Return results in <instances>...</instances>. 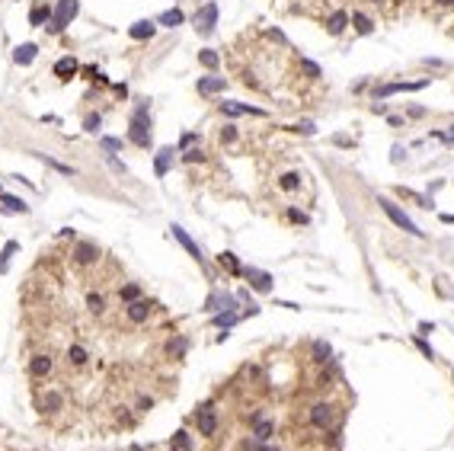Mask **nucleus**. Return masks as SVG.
<instances>
[{
  "mask_svg": "<svg viewBox=\"0 0 454 451\" xmlns=\"http://www.w3.org/2000/svg\"><path fill=\"white\" fill-rule=\"evenodd\" d=\"M128 141L135 147H147L154 144V135H151V102H138L135 112H132V122H128Z\"/></svg>",
  "mask_w": 454,
  "mask_h": 451,
  "instance_id": "obj_1",
  "label": "nucleus"
},
{
  "mask_svg": "<svg viewBox=\"0 0 454 451\" xmlns=\"http://www.w3.org/2000/svg\"><path fill=\"white\" fill-rule=\"evenodd\" d=\"M429 83H432V77H422V80H397V83H374L371 99L381 102V99L394 96V93H416V90H425Z\"/></svg>",
  "mask_w": 454,
  "mask_h": 451,
  "instance_id": "obj_2",
  "label": "nucleus"
},
{
  "mask_svg": "<svg viewBox=\"0 0 454 451\" xmlns=\"http://www.w3.org/2000/svg\"><path fill=\"white\" fill-rule=\"evenodd\" d=\"M378 205H381V211L384 214H387V218L390 221H394L397 224V228L400 231H406V234H413V237H422V231H419L416 228V224H413V218H409V214L403 211V208H400L397 202H390V198L387 195H378Z\"/></svg>",
  "mask_w": 454,
  "mask_h": 451,
  "instance_id": "obj_3",
  "label": "nucleus"
},
{
  "mask_svg": "<svg viewBox=\"0 0 454 451\" xmlns=\"http://www.w3.org/2000/svg\"><path fill=\"white\" fill-rule=\"evenodd\" d=\"M192 26H195L198 36H211L214 26H217V4H214V0H208V4L198 7L195 16H192Z\"/></svg>",
  "mask_w": 454,
  "mask_h": 451,
  "instance_id": "obj_4",
  "label": "nucleus"
},
{
  "mask_svg": "<svg viewBox=\"0 0 454 451\" xmlns=\"http://www.w3.org/2000/svg\"><path fill=\"white\" fill-rule=\"evenodd\" d=\"M77 10H80L77 0H58V10H55V16H51V23H48V32H64V26H71Z\"/></svg>",
  "mask_w": 454,
  "mask_h": 451,
  "instance_id": "obj_5",
  "label": "nucleus"
},
{
  "mask_svg": "<svg viewBox=\"0 0 454 451\" xmlns=\"http://www.w3.org/2000/svg\"><path fill=\"white\" fill-rule=\"evenodd\" d=\"M323 29H326V36H333V39H339L343 32L349 29V10H343V7H336V10H329L326 16H323Z\"/></svg>",
  "mask_w": 454,
  "mask_h": 451,
  "instance_id": "obj_6",
  "label": "nucleus"
},
{
  "mask_svg": "<svg viewBox=\"0 0 454 451\" xmlns=\"http://www.w3.org/2000/svg\"><path fill=\"white\" fill-rule=\"evenodd\" d=\"M217 112H221V116H227V119H240V116H266L263 109L250 106V102H237V99H224V102H217Z\"/></svg>",
  "mask_w": 454,
  "mask_h": 451,
  "instance_id": "obj_7",
  "label": "nucleus"
},
{
  "mask_svg": "<svg viewBox=\"0 0 454 451\" xmlns=\"http://www.w3.org/2000/svg\"><path fill=\"white\" fill-rule=\"evenodd\" d=\"M195 90H198V96H214V93H224V90H227V77H217V74L198 77V80H195Z\"/></svg>",
  "mask_w": 454,
  "mask_h": 451,
  "instance_id": "obj_8",
  "label": "nucleus"
},
{
  "mask_svg": "<svg viewBox=\"0 0 454 451\" xmlns=\"http://www.w3.org/2000/svg\"><path fill=\"white\" fill-rule=\"evenodd\" d=\"M195 422H198V432L202 435H214L217 432V416H214V406L211 403H202L195 413Z\"/></svg>",
  "mask_w": 454,
  "mask_h": 451,
  "instance_id": "obj_9",
  "label": "nucleus"
},
{
  "mask_svg": "<svg viewBox=\"0 0 454 451\" xmlns=\"http://www.w3.org/2000/svg\"><path fill=\"white\" fill-rule=\"evenodd\" d=\"M349 26H352L355 36H371V32L378 29V23H374L365 10H352V13H349Z\"/></svg>",
  "mask_w": 454,
  "mask_h": 451,
  "instance_id": "obj_10",
  "label": "nucleus"
},
{
  "mask_svg": "<svg viewBox=\"0 0 454 451\" xmlns=\"http://www.w3.org/2000/svg\"><path fill=\"white\" fill-rule=\"evenodd\" d=\"M333 419H336V406L333 403H317L310 410V422L317 429H329V426H333Z\"/></svg>",
  "mask_w": 454,
  "mask_h": 451,
  "instance_id": "obj_11",
  "label": "nucleus"
},
{
  "mask_svg": "<svg viewBox=\"0 0 454 451\" xmlns=\"http://www.w3.org/2000/svg\"><path fill=\"white\" fill-rule=\"evenodd\" d=\"M243 275H247L250 288H256V291H263V294L272 291V282H275V279H272L269 272H263V269H253V266H250V269H243Z\"/></svg>",
  "mask_w": 454,
  "mask_h": 451,
  "instance_id": "obj_12",
  "label": "nucleus"
},
{
  "mask_svg": "<svg viewBox=\"0 0 454 451\" xmlns=\"http://www.w3.org/2000/svg\"><path fill=\"white\" fill-rule=\"evenodd\" d=\"M96 259H99V247L90 244V240H80V244L74 247V263L77 266H90Z\"/></svg>",
  "mask_w": 454,
  "mask_h": 451,
  "instance_id": "obj_13",
  "label": "nucleus"
},
{
  "mask_svg": "<svg viewBox=\"0 0 454 451\" xmlns=\"http://www.w3.org/2000/svg\"><path fill=\"white\" fill-rule=\"evenodd\" d=\"M176 154H179L176 147H160V151H157V157H154V173L157 176H167L173 160H176Z\"/></svg>",
  "mask_w": 454,
  "mask_h": 451,
  "instance_id": "obj_14",
  "label": "nucleus"
},
{
  "mask_svg": "<svg viewBox=\"0 0 454 451\" xmlns=\"http://www.w3.org/2000/svg\"><path fill=\"white\" fill-rule=\"evenodd\" d=\"M128 36H132L135 42H147L157 36V23L154 20H138L135 26H128Z\"/></svg>",
  "mask_w": 454,
  "mask_h": 451,
  "instance_id": "obj_15",
  "label": "nucleus"
},
{
  "mask_svg": "<svg viewBox=\"0 0 454 451\" xmlns=\"http://www.w3.org/2000/svg\"><path fill=\"white\" fill-rule=\"evenodd\" d=\"M125 317L132 320V323H144V320L151 317V304H147L144 298H138V301H132V304L125 307Z\"/></svg>",
  "mask_w": 454,
  "mask_h": 451,
  "instance_id": "obj_16",
  "label": "nucleus"
},
{
  "mask_svg": "<svg viewBox=\"0 0 454 451\" xmlns=\"http://www.w3.org/2000/svg\"><path fill=\"white\" fill-rule=\"evenodd\" d=\"M51 7L45 4V0H36V4H32V10H29V23L32 26H48L51 23Z\"/></svg>",
  "mask_w": 454,
  "mask_h": 451,
  "instance_id": "obj_17",
  "label": "nucleus"
},
{
  "mask_svg": "<svg viewBox=\"0 0 454 451\" xmlns=\"http://www.w3.org/2000/svg\"><path fill=\"white\" fill-rule=\"evenodd\" d=\"M170 231H173V237H176V240H179V244H182V247H186V250H189V253H192V259H198V263H205V256H202V250H198V247H195V240H192V237H189V234H186V231H182V228H179V224H173V228H170Z\"/></svg>",
  "mask_w": 454,
  "mask_h": 451,
  "instance_id": "obj_18",
  "label": "nucleus"
},
{
  "mask_svg": "<svg viewBox=\"0 0 454 451\" xmlns=\"http://www.w3.org/2000/svg\"><path fill=\"white\" fill-rule=\"evenodd\" d=\"M48 371H51V355H48V352L32 355V362H29V375H32V378H45Z\"/></svg>",
  "mask_w": 454,
  "mask_h": 451,
  "instance_id": "obj_19",
  "label": "nucleus"
},
{
  "mask_svg": "<svg viewBox=\"0 0 454 451\" xmlns=\"http://www.w3.org/2000/svg\"><path fill=\"white\" fill-rule=\"evenodd\" d=\"M36 55H39V45H36V42H23V45L13 51V61L26 67V64H32V61H36Z\"/></svg>",
  "mask_w": 454,
  "mask_h": 451,
  "instance_id": "obj_20",
  "label": "nucleus"
},
{
  "mask_svg": "<svg viewBox=\"0 0 454 451\" xmlns=\"http://www.w3.org/2000/svg\"><path fill=\"white\" fill-rule=\"evenodd\" d=\"M77 58H71V55H64V58H58V64H55V77H61V80H67V77H74L77 74Z\"/></svg>",
  "mask_w": 454,
  "mask_h": 451,
  "instance_id": "obj_21",
  "label": "nucleus"
},
{
  "mask_svg": "<svg viewBox=\"0 0 454 451\" xmlns=\"http://www.w3.org/2000/svg\"><path fill=\"white\" fill-rule=\"evenodd\" d=\"M301 173L298 170H291V173H282V176H278V189H285V192H298L301 189Z\"/></svg>",
  "mask_w": 454,
  "mask_h": 451,
  "instance_id": "obj_22",
  "label": "nucleus"
},
{
  "mask_svg": "<svg viewBox=\"0 0 454 451\" xmlns=\"http://www.w3.org/2000/svg\"><path fill=\"white\" fill-rule=\"evenodd\" d=\"M157 23H160V26H170V29H173V26H182V23H186V13H182L179 7H173V10H163L160 16H157Z\"/></svg>",
  "mask_w": 454,
  "mask_h": 451,
  "instance_id": "obj_23",
  "label": "nucleus"
},
{
  "mask_svg": "<svg viewBox=\"0 0 454 451\" xmlns=\"http://www.w3.org/2000/svg\"><path fill=\"white\" fill-rule=\"evenodd\" d=\"M0 202H4V211H10V214H26L29 211V205H26L23 198H16V195H0Z\"/></svg>",
  "mask_w": 454,
  "mask_h": 451,
  "instance_id": "obj_24",
  "label": "nucleus"
},
{
  "mask_svg": "<svg viewBox=\"0 0 454 451\" xmlns=\"http://www.w3.org/2000/svg\"><path fill=\"white\" fill-rule=\"evenodd\" d=\"M198 64L208 67V71H217V64H221V55H217L214 48H202V51H198Z\"/></svg>",
  "mask_w": 454,
  "mask_h": 451,
  "instance_id": "obj_25",
  "label": "nucleus"
},
{
  "mask_svg": "<svg viewBox=\"0 0 454 451\" xmlns=\"http://www.w3.org/2000/svg\"><path fill=\"white\" fill-rule=\"evenodd\" d=\"M217 266H221V269H227L231 275H240V272H243V269H240V259L234 256V253H227V250H224L221 256H217Z\"/></svg>",
  "mask_w": 454,
  "mask_h": 451,
  "instance_id": "obj_26",
  "label": "nucleus"
},
{
  "mask_svg": "<svg viewBox=\"0 0 454 451\" xmlns=\"http://www.w3.org/2000/svg\"><path fill=\"white\" fill-rule=\"evenodd\" d=\"M397 195L400 198H406V202H413V205H419V208H432V202L425 195H419V192H413V189H403V186H397Z\"/></svg>",
  "mask_w": 454,
  "mask_h": 451,
  "instance_id": "obj_27",
  "label": "nucleus"
},
{
  "mask_svg": "<svg viewBox=\"0 0 454 451\" xmlns=\"http://www.w3.org/2000/svg\"><path fill=\"white\" fill-rule=\"evenodd\" d=\"M298 71H301V74H307V80H320V77H323L320 64H313L310 58H298Z\"/></svg>",
  "mask_w": 454,
  "mask_h": 451,
  "instance_id": "obj_28",
  "label": "nucleus"
},
{
  "mask_svg": "<svg viewBox=\"0 0 454 451\" xmlns=\"http://www.w3.org/2000/svg\"><path fill=\"white\" fill-rule=\"evenodd\" d=\"M217 141H221V144H227V147H231V144H237V125H231V122H227V125H221V132H217Z\"/></svg>",
  "mask_w": 454,
  "mask_h": 451,
  "instance_id": "obj_29",
  "label": "nucleus"
},
{
  "mask_svg": "<svg viewBox=\"0 0 454 451\" xmlns=\"http://www.w3.org/2000/svg\"><path fill=\"white\" fill-rule=\"evenodd\" d=\"M119 298L125 301V304H132V301L141 298V285H122V288H119Z\"/></svg>",
  "mask_w": 454,
  "mask_h": 451,
  "instance_id": "obj_30",
  "label": "nucleus"
},
{
  "mask_svg": "<svg viewBox=\"0 0 454 451\" xmlns=\"http://www.w3.org/2000/svg\"><path fill=\"white\" fill-rule=\"evenodd\" d=\"M39 157H42V160H45V163H48V167H51V170H58V173H64V176H74V173H77L74 167H67V163H61V160H55V157H48V154H39Z\"/></svg>",
  "mask_w": 454,
  "mask_h": 451,
  "instance_id": "obj_31",
  "label": "nucleus"
},
{
  "mask_svg": "<svg viewBox=\"0 0 454 451\" xmlns=\"http://www.w3.org/2000/svg\"><path fill=\"white\" fill-rule=\"evenodd\" d=\"M61 403H64V397H61V394H55V390H48V394H45V400H42V406H45L48 413H58V410H61Z\"/></svg>",
  "mask_w": 454,
  "mask_h": 451,
  "instance_id": "obj_32",
  "label": "nucleus"
},
{
  "mask_svg": "<svg viewBox=\"0 0 454 451\" xmlns=\"http://www.w3.org/2000/svg\"><path fill=\"white\" fill-rule=\"evenodd\" d=\"M16 250H20V244H16V240H10V244L4 247V253H0V272H7V269H10V256L16 253Z\"/></svg>",
  "mask_w": 454,
  "mask_h": 451,
  "instance_id": "obj_33",
  "label": "nucleus"
},
{
  "mask_svg": "<svg viewBox=\"0 0 454 451\" xmlns=\"http://www.w3.org/2000/svg\"><path fill=\"white\" fill-rule=\"evenodd\" d=\"M86 307H90L93 314H102V310H106V301H102V294L90 291V294H86Z\"/></svg>",
  "mask_w": 454,
  "mask_h": 451,
  "instance_id": "obj_34",
  "label": "nucleus"
},
{
  "mask_svg": "<svg viewBox=\"0 0 454 451\" xmlns=\"http://www.w3.org/2000/svg\"><path fill=\"white\" fill-rule=\"evenodd\" d=\"M173 448L176 451H192V438H189V432H176V435H173Z\"/></svg>",
  "mask_w": 454,
  "mask_h": 451,
  "instance_id": "obj_35",
  "label": "nucleus"
},
{
  "mask_svg": "<svg viewBox=\"0 0 454 451\" xmlns=\"http://www.w3.org/2000/svg\"><path fill=\"white\" fill-rule=\"evenodd\" d=\"M67 362H71V365H83V362H86V349H83V346H71V349H67Z\"/></svg>",
  "mask_w": 454,
  "mask_h": 451,
  "instance_id": "obj_36",
  "label": "nucleus"
},
{
  "mask_svg": "<svg viewBox=\"0 0 454 451\" xmlns=\"http://www.w3.org/2000/svg\"><path fill=\"white\" fill-rule=\"evenodd\" d=\"M272 432H275V426L269 419H263V422H256V432H253V435H256L259 441H266V438H272Z\"/></svg>",
  "mask_w": 454,
  "mask_h": 451,
  "instance_id": "obj_37",
  "label": "nucleus"
},
{
  "mask_svg": "<svg viewBox=\"0 0 454 451\" xmlns=\"http://www.w3.org/2000/svg\"><path fill=\"white\" fill-rule=\"evenodd\" d=\"M99 147H102L106 154H116V151H122V147H125V141H122V138H102Z\"/></svg>",
  "mask_w": 454,
  "mask_h": 451,
  "instance_id": "obj_38",
  "label": "nucleus"
},
{
  "mask_svg": "<svg viewBox=\"0 0 454 451\" xmlns=\"http://www.w3.org/2000/svg\"><path fill=\"white\" fill-rule=\"evenodd\" d=\"M329 352H333V349H329V343H323V340L313 343V359H317V362H326Z\"/></svg>",
  "mask_w": 454,
  "mask_h": 451,
  "instance_id": "obj_39",
  "label": "nucleus"
},
{
  "mask_svg": "<svg viewBox=\"0 0 454 451\" xmlns=\"http://www.w3.org/2000/svg\"><path fill=\"white\" fill-rule=\"evenodd\" d=\"M205 160V151L202 147H189L186 154H182V163H202Z\"/></svg>",
  "mask_w": 454,
  "mask_h": 451,
  "instance_id": "obj_40",
  "label": "nucleus"
},
{
  "mask_svg": "<svg viewBox=\"0 0 454 451\" xmlns=\"http://www.w3.org/2000/svg\"><path fill=\"white\" fill-rule=\"evenodd\" d=\"M167 352H170V355H176V359H179V355H182V352H186V340H182V336H176V340H170V346H167Z\"/></svg>",
  "mask_w": 454,
  "mask_h": 451,
  "instance_id": "obj_41",
  "label": "nucleus"
},
{
  "mask_svg": "<svg viewBox=\"0 0 454 451\" xmlns=\"http://www.w3.org/2000/svg\"><path fill=\"white\" fill-rule=\"evenodd\" d=\"M83 128H86V132H99V128H102V119H99V116H86V119H83Z\"/></svg>",
  "mask_w": 454,
  "mask_h": 451,
  "instance_id": "obj_42",
  "label": "nucleus"
},
{
  "mask_svg": "<svg viewBox=\"0 0 454 451\" xmlns=\"http://www.w3.org/2000/svg\"><path fill=\"white\" fill-rule=\"evenodd\" d=\"M195 141H198V135H195V132H186V135L179 138V151H189V147L195 144Z\"/></svg>",
  "mask_w": 454,
  "mask_h": 451,
  "instance_id": "obj_43",
  "label": "nucleus"
},
{
  "mask_svg": "<svg viewBox=\"0 0 454 451\" xmlns=\"http://www.w3.org/2000/svg\"><path fill=\"white\" fill-rule=\"evenodd\" d=\"M406 116L409 119H425V116H429V109H425V106H406Z\"/></svg>",
  "mask_w": 454,
  "mask_h": 451,
  "instance_id": "obj_44",
  "label": "nucleus"
},
{
  "mask_svg": "<svg viewBox=\"0 0 454 451\" xmlns=\"http://www.w3.org/2000/svg\"><path fill=\"white\" fill-rule=\"evenodd\" d=\"M288 218H291L294 224H307L310 218H307V214H304V211H298V208H291V211H288Z\"/></svg>",
  "mask_w": 454,
  "mask_h": 451,
  "instance_id": "obj_45",
  "label": "nucleus"
},
{
  "mask_svg": "<svg viewBox=\"0 0 454 451\" xmlns=\"http://www.w3.org/2000/svg\"><path fill=\"white\" fill-rule=\"evenodd\" d=\"M416 346H419V352H422V355H425V359H435V352H432V346H429V343H425V340H419V336H416Z\"/></svg>",
  "mask_w": 454,
  "mask_h": 451,
  "instance_id": "obj_46",
  "label": "nucleus"
},
{
  "mask_svg": "<svg viewBox=\"0 0 454 451\" xmlns=\"http://www.w3.org/2000/svg\"><path fill=\"white\" fill-rule=\"evenodd\" d=\"M387 122L394 128H406V116H390V112H387Z\"/></svg>",
  "mask_w": 454,
  "mask_h": 451,
  "instance_id": "obj_47",
  "label": "nucleus"
},
{
  "mask_svg": "<svg viewBox=\"0 0 454 451\" xmlns=\"http://www.w3.org/2000/svg\"><path fill=\"white\" fill-rule=\"evenodd\" d=\"M371 112H374V116H387V106H384V99H381V102H371Z\"/></svg>",
  "mask_w": 454,
  "mask_h": 451,
  "instance_id": "obj_48",
  "label": "nucleus"
},
{
  "mask_svg": "<svg viewBox=\"0 0 454 451\" xmlns=\"http://www.w3.org/2000/svg\"><path fill=\"white\" fill-rule=\"evenodd\" d=\"M333 141H336L339 147H352V138H346V135H336V138H333Z\"/></svg>",
  "mask_w": 454,
  "mask_h": 451,
  "instance_id": "obj_49",
  "label": "nucleus"
},
{
  "mask_svg": "<svg viewBox=\"0 0 454 451\" xmlns=\"http://www.w3.org/2000/svg\"><path fill=\"white\" fill-rule=\"evenodd\" d=\"M422 64H425V67H444V61H438V58H425Z\"/></svg>",
  "mask_w": 454,
  "mask_h": 451,
  "instance_id": "obj_50",
  "label": "nucleus"
},
{
  "mask_svg": "<svg viewBox=\"0 0 454 451\" xmlns=\"http://www.w3.org/2000/svg\"><path fill=\"white\" fill-rule=\"evenodd\" d=\"M435 7H441V10H454V0H435Z\"/></svg>",
  "mask_w": 454,
  "mask_h": 451,
  "instance_id": "obj_51",
  "label": "nucleus"
},
{
  "mask_svg": "<svg viewBox=\"0 0 454 451\" xmlns=\"http://www.w3.org/2000/svg\"><path fill=\"white\" fill-rule=\"evenodd\" d=\"M435 329V323H429V320H422V323H419V333H432Z\"/></svg>",
  "mask_w": 454,
  "mask_h": 451,
  "instance_id": "obj_52",
  "label": "nucleus"
},
{
  "mask_svg": "<svg viewBox=\"0 0 454 451\" xmlns=\"http://www.w3.org/2000/svg\"><path fill=\"white\" fill-rule=\"evenodd\" d=\"M403 154H406V151H403V147L397 144V147H394V157H390V160H394V163H400V157H403Z\"/></svg>",
  "mask_w": 454,
  "mask_h": 451,
  "instance_id": "obj_53",
  "label": "nucleus"
},
{
  "mask_svg": "<svg viewBox=\"0 0 454 451\" xmlns=\"http://www.w3.org/2000/svg\"><path fill=\"white\" fill-rule=\"evenodd\" d=\"M138 406H141V410H151L154 400H151V397H141V403H138Z\"/></svg>",
  "mask_w": 454,
  "mask_h": 451,
  "instance_id": "obj_54",
  "label": "nucleus"
},
{
  "mask_svg": "<svg viewBox=\"0 0 454 451\" xmlns=\"http://www.w3.org/2000/svg\"><path fill=\"white\" fill-rule=\"evenodd\" d=\"M448 138H454V125H451V128H448Z\"/></svg>",
  "mask_w": 454,
  "mask_h": 451,
  "instance_id": "obj_55",
  "label": "nucleus"
},
{
  "mask_svg": "<svg viewBox=\"0 0 454 451\" xmlns=\"http://www.w3.org/2000/svg\"><path fill=\"white\" fill-rule=\"evenodd\" d=\"M132 451H144V448H141V445H132Z\"/></svg>",
  "mask_w": 454,
  "mask_h": 451,
  "instance_id": "obj_56",
  "label": "nucleus"
},
{
  "mask_svg": "<svg viewBox=\"0 0 454 451\" xmlns=\"http://www.w3.org/2000/svg\"><path fill=\"white\" fill-rule=\"evenodd\" d=\"M0 195H4V192H0Z\"/></svg>",
  "mask_w": 454,
  "mask_h": 451,
  "instance_id": "obj_57",
  "label": "nucleus"
}]
</instances>
